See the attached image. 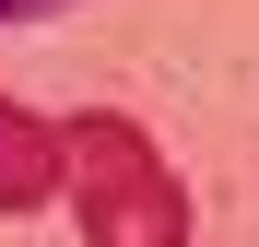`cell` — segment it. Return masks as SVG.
Returning a JSON list of instances; mask_svg holds the SVG:
<instances>
[{"mask_svg": "<svg viewBox=\"0 0 259 247\" xmlns=\"http://www.w3.org/2000/svg\"><path fill=\"white\" fill-rule=\"evenodd\" d=\"M59 153H71L59 200L82 212V247H189V188L165 177L142 118L82 106V118H59Z\"/></svg>", "mask_w": 259, "mask_h": 247, "instance_id": "1", "label": "cell"}, {"mask_svg": "<svg viewBox=\"0 0 259 247\" xmlns=\"http://www.w3.org/2000/svg\"><path fill=\"white\" fill-rule=\"evenodd\" d=\"M71 188V153H59V118H35L0 94V212H48Z\"/></svg>", "mask_w": 259, "mask_h": 247, "instance_id": "2", "label": "cell"}, {"mask_svg": "<svg viewBox=\"0 0 259 247\" xmlns=\"http://www.w3.org/2000/svg\"><path fill=\"white\" fill-rule=\"evenodd\" d=\"M48 12H71V0H0V24H48Z\"/></svg>", "mask_w": 259, "mask_h": 247, "instance_id": "3", "label": "cell"}]
</instances>
